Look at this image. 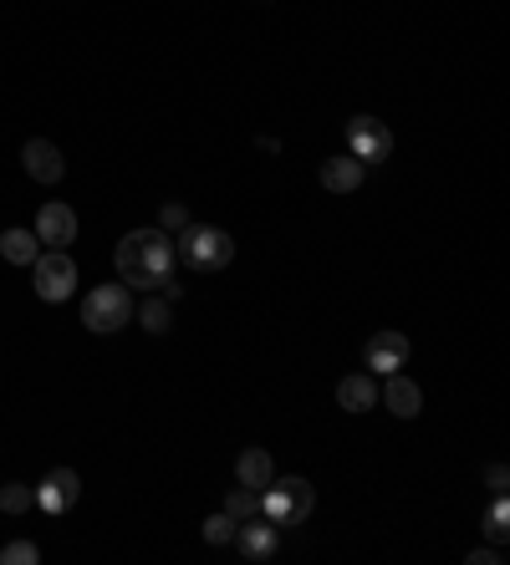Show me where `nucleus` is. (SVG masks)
<instances>
[{
	"instance_id": "obj_1",
	"label": "nucleus",
	"mask_w": 510,
	"mask_h": 565,
	"mask_svg": "<svg viewBox=\"0 0 510 565\" xmlns=\"http://www.w3.org/2000/svg\"><path fill=\"white\" fill-rule=\"evenodd\" d=\"M118 281L128 291H158L174 275V240L158 224L153 230H133L118 240Z\"/></svg>"
},
{
	"instance_id": "obj_2",
	"label": "nucleus",
	"mask_w": 510,
	"mask_h": 565,
	"mask_svg": "<svg viewBox=\"0 0 510 565\" xmlns=\"http://www.w3.org/2000/svg\"><path fill=\"white\" fill-rule=\"evenodd\" d=\"M174 260H184L200 275H215L235 260V234H225L220 224H184L174 240Z\"/></svg>"
},
{
	"instance_id": "obj_3",
	"label": "nucleus",
	"mask_w": 510,
	"mask_h": 565,
	"mask_svg": "<svg viewBox=\"0 0 510 565\" xmlns=\"http://www.w3.org/2000/svg\"><path fill=\"white\" fill-rule=\"evenodd\" d=\"M133 321V291L128 285H92L82 296V326L87 332H98V336H113V332H123Z\"/></svg>"
},
{
	"instance_id": "obj_4",
	"label": "nucleus",
	"mask_w": 510,
	"mask_h": 565,
	"mask_svg": "<svg viewBox=\"0 0 510 565\" xmlns=\"http://www.w3.org/2000/svg\"><path fill=\"white\" fill-rule=\"evenodd\" d=\"M317 504V489L302 479V474H286V479H271L260 489V515L271 525H302Z\"/></svg>"
},
{
	"instance_id": "obj_5",
	"label": "nucleus",
	"mask_w": 510,
	"mask_h": 565,
	"mask_svg": "<svg viewBox=\"0 0 510 565\" xmlns=\"http://www.w3.org/2000/svg\"><path fill=\"white\" fill-rule=\"evenodd\" d=\"M31 270H36V296L41 300H72V291H77V260H72L67 249H41Z\"/></svg>"
},
{
	"instance_id": "obj_6",
	"label": "nucleus",
	"mask_w": 510,
	"mask_h": 565,
	"mask_svg": "<svg viewBox=\"0 0 510 565\" xmlns=\"http://www.w3.org/2000/svg\"><path fill=\"white\" fill-rule=\"evenodd\" d=\"M347 143H353L357 164H383V158L393 153V133L378 123V117H368V113H357L353 123H347Z\"/></svg>"
},
{
	"instance_id": "obj_7",
	"label": "nucleus",
	"mask_w": 510,
	"mask_h": 565,
	"mask_svg": "<svg viewBox=\"0 0 510 565\" xmlns=\"http://www.w3.org/2000/svg\"><path fill=\"white\" fill-rule=\"evenodd\" d=\"M77 499H82V479L72 468H51L47 479L36 484V510H47V515H67Z\"/></svg>"
},
{
	"instance_id": "obj_8",
	"label": "nucleus",
	"mask_w": 510,
	"mask_h": 565,
	"mask_svg": "<svg viewBox=\"0 0 510 565\" xmlns=\"http://www.w3.org/2000/svg\"><path fill=\"white\" fill-rule=\"evenodd\" d=\"M36 240L51 249H67L72 240H77V215H72V204L62 200H51L36 209Z\"/></svg>"
},
{
	"instance_id": "obj_9",
	"label": "nucleus",
	"mask_w": 510,
	"mask_h": 565,
	"mask_svg": "<svg viewBox=\"0 0 510 565\" xmlns=\"http://www.w3.org/2000/svg\"><path fill=\"white\" fill-rule=\"evenodd\" d=\"M362 362H368V372H398V367L408 362V336L393 332V326H383V332L368 336V347H362Z\"/></svg>"
},
{
	"instance_id": "obj_10",
	"label": "nucleus",
	"mask_w": 510,
	"mask_h": 565,
	"mask_svg": "<svg viewBox=\"0 0 510 565\" xmlns=\"http://www.w3.org/2000/svg\"><path fill=\"white\" fill-rule=\"evenodd\" d=\"M21 164H26V174H31L36 183H62V174H67V164H62V149H56V143H47V138H31V143L21 149Z\"/></svg>"
},
{
	"instance_id": "obj_11",
	"label": "nucleus",
	"mask_w": 510,
	"mask_h": 565,
	"mask_svg": "<svg viewBox=\"0 0 510 565\" xmlns=\"http://www.w3.org/2000/svg\"><path fill=\"white\" fill-rule=\"evenodd\" d=\"M235 550L245 561H271L276 555V525L271 519H240L235 525Z\"/></svg>"
},
{
	"instance_id": "obj_12",
	"label": "nucleus",
	"mask_w": 510,
	"mask_h": 565,
	"mask_svg": "<svg viewBox=\"0 0 510 565\" xmlns=\"http://www.w3.org/2000/svg\"><path fill=\"white\" fill-rule=\"evenodd\" d=\"M383 402L393 408V418H419V408H424V393H419V383H413V377H404V372H388Z\"/></svg>"
},
{
	"instance_id": "obj_13",
	"label": "nucleus",
	"mask_w": 510,
	"mask_h": 565,
	"mask_svg": "<svg viewBox=\"0 0 510 565\" xmlns=\"http://www.w3.org/2000/svg\"><path fill=\"white\" fill-rule=\"evenodd\" d=\"M362 174H368V164H357L353 153L327 158V164H322V189H327V194H353L357 183H362Z\"/></svg>"
},
{
	"instance_id": "obj_14",
	"label": "nucleus",
	"mask_w": 510,
	"mask_h": 565,
	"mask_svg": "<svg viewBox=\"0 0 510 565\" xmlns=\"http://www.w3.org/2000/svg\"><path fill=\"white\" fill-rule=\"evenodd\" d=\"M337 402L347 408V413H368V408L378 402L373 372H353V377H342V383H337Z\"/></svg>"
},
{
	"instance_id": "obj_15",
	"label": "nucleus",
	"mask_w": 510,
	"mask_h": 565,
	"mask_svg": "<svg viewBox=\"0 0 510 565\" xmlns=\"http://www.w3.org/2000/svg\"><path fill=\"white\" fill-rule=\"evenodd\" d=\"M235 479L245 484V489H266V484L276 479L271 453H266V449H245V453H240V464H235Z\"/></svg>"
},
{
	"instance_id": "obj_16",
	"label": "nucleus",
	"mask_w": 510,
	"mask_h": 565,
	"mask_svg": "<svg viewBox=\"0 0 510 565\" xmlns=\"http://www.w3.org/2000/svg\"><path fill=\"white\" fill-rule=\"evenodd\" d=\"M0 255H5L11 266H36L41 240H36V230H5L0 234Z\"/></svg>"
},
{
	"instance_id": "obj_17",
	"label": "nucleus",
	"mask_w": 510,
	"mask_h": 565,
	"mask_svg": "<svg viewBox=\"0 0 510 565\" xmlns=\"http://www.w3.org/2000/svg\"><path fill=\"white\" fill-rule=\"evenodd\" d=\"M133 311H138V321H143V332H153V336H164L174 326V300L153 296V291H149V300H143V306H133Z\"/></svg>"
},
{
	"instance_id": "obj_18",
	"label": "nucleus",
	"mask_w": 510,
	"mask_h": 565,
	"mask_svg": "<svg viewBox=\"0 0 510 565\" xmlns=\"http://www.w3.org/2000/svg\"><path fill=\"white\" fill-rule=\"evenodd\" d=\"M225 515L230 519H255L260 515V489H245V484L230 489V495H225Z\"/></svg>"
},
{
	"instance_id": "obj_19",
	"label": "nucleus",
	"mask_w": 510,
	"mask_h": 565,
	"mask_svg": "<svg viewBox=\"0 0 510 565\" xmlns=\"http://www.w3.org/2000/svg\"><path fill=\"white\" fill-rule=\"evenodd\" d=\"M31 504H36L31 484H5V489H0V515H26Z\"/></svg>"
},
{
	"instance_id": "obj_20",
	"label": "nucleus",
	"mask_w": 510,
	"mask_h": 565,
	"mask_svg": "<svg viewBox=\"0 0 510 565\" xmlns=\"http://www.w3.org/2000/svg\"><path fill=\"white\" fill-rule=\"evenodd\" d=\"M485 535H490L495 545H506V535H510V504H506V495H495L490 515H485Z\"/></svg>"
},
{
	"instance_id": "obj_21",
	"label": "nucleus",
	"mask_w": 510,
	"mask_h": 565,
	"mask_svg": "<svg viewBox=\"0 0 510 565\" xmlns=\"http://www.w3.org/2000/svg\"><path fill=\"white\" fill-rule=\"evenodd\" d=\"M235 525H240V519H230L220 510V515L204 519V540H209V545H230V540H235Z\"/></svg>"
},
{
	"instance_id": "obj_22",
	"label": "nucleus",
	"mask_w": 510,
	"mask_h": 565,
	"mask_svg": "<svg viewBox=\"0 0 510 565\" xmlns=\"http://www.w3.org/2000/svg\"><path fill=\"white\" fill-rule=\"evenodd\" d=\"M36 561H41V550L31 540H11V545L0 550V565H36Z\"/></svg>"
},
{
	"instance_id": "obj_23",
	"label": "nucleus",
	"mask_w": 510,
	"mask_h": 565,
	"mask_svg": "<svg viewBox=\"0 0 510 565\" xmlns=\"http://www.w3.org/2000/svg\"><path fill=\"white\" fill-rule=\"evenodd\" d=\"M184 224H189L184 204H164V215H158V230H164V234H179Z\"/></svg>"
},
{
	"instance_id": "obj_24",
	"label": "nucleus",
	"mask_w": 510,
	"mask_h": 565,
	"mask_svg": "<svg viewBox=\"0 0 510 565\" xmlns=\"http://www.w3.org/2000/svg\"><path fill=\"white\" fill-rule=\"evenodd\" d=\"M506 479H510L506 464H490V468H485V484H490V495H506Z\"/></svg>"
},
{
	"instance_id": "obj_25",
	"label": "nucleus",
	"mask_w": 510,
	"mask_h": 565,
	"mask_svg": "<svg viewBox=\"0 0 510 565\" xmlns=\"http://www.w3.org/2000/svg\"><path fill=\"white\" fill-rule=\"evenodd\" d=\"M506 555L500 550H470V565H500Z\"/></svg>"
}]
</instances>
